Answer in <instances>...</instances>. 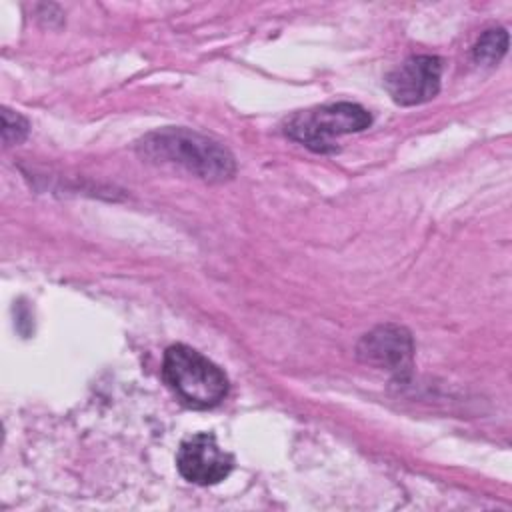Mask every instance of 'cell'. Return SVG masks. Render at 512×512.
<instances>
[{
    "label": "cell",
    "mask_w": 512,
    "mask_h": 512,
    "mask_svg": "<svg viewBox=\"0 0 512 512\" xmlns=\"http://www.w3.org/2000/svg\"><path fill=\"white\" fill-rule=\"evenodd\" d=\"M138 154L152 162L174 164L206 182H224L234 176V156L216 140L186 128H162L138 142Z\"/></svg>",
    "instance_id": "6da1fadb"
},
{
    "label": "cell",
    "mask_w": 512,
    "mask_h": 512,
    "mask_svg": "<svg viewBox=\"0 0 512 512\" xmlns=\"http://www.w3.org/2000/svg\"><path fill=\"white\" fill-rule=\"evenodd\" d=\"M162 376L176 396L192 408H214L228 394L224 370L186 344H172L164 352Z\"/></svg>",
    "instance_id": "7a4b0ae2"
},
{
    "label": "cell",
    "mask_w": 512,
    "mask_h": 512,
    "mask_svg": "<svg viewBox=\"0 0 512 512\" xmlns=\"http://www.w3.org/2000/svg\"><path fill=\"white\" fill-rule=\"evenodd\" d=\"M370 124L372 116L360 104L334 102L292 114L284 122V132L288 138L304 144L306 148L328 154L336 150L334 138L342 134L362 132Z\"/></svg>",
    "instance_id": "3957f363"
},
{
    "label": "cell",
    "mask_w": 512,
    "mask_h": 512,
    "mask_svg": "<svg viewBox=\"0 0 512 512\" xmlns=\"http://www.w3.org/2000/svg\"><path fill=\"white\" fill-rule=\"evenodd\" d=\"M442 60L430 54L406 58L400 66L388 72L384 86L392 100L402 106L424 104L440 90Z\"/></svg>",
    "instance_id": "277c9868"
},
{
    "label": "cell",
    "mask_w": 512,
    "mask_h": 512,
    "mask_svg": "<svg viewBox=\"0 0 512 512\" xmlns=\"http://www.w3.org/2000/svg\"><path fill=\"white\" fill-rule=\"evenodd\" d=\"M234 466V460L224 452L216 436L210 432H198L182 440L176 454L178 472L194 484L210 486L224 480Z\"/></svg>",
    "instance_id": "5b68a950"
},
{
    "label": "cell",
    "mask_w": 512,
    "mask_h": 512,
    "mask_svg": "<svg viewBox=\"0 0 512 512\" xmlns=\"http://www.w3.org/2000/svg\"><path fill=\"white\" fill-rule=\"evenodd\" d=\"M356 352L362 362L400 376L412 366L414 342L406 328L396 324H382L362 336Z\"/></svg>",
    "instance_id": "8992f818"
},
{
    "label": "cell",
    "mask_w": 512,
    "mask_h": 512,
    "mask_svg": "<svg viewBox=\"0 0 512 512\" xmlns=\"http://www.w3.org/2000/svg\"><path fill=\"white\" fill-rule=\"evenodd\" d=\"M508 50V32L504 28L486 30L472 48V58L480 64H496Z\"/></svg>",
    "instance_id": "52a82bcc"
},
{
    "label": "cell",
    "mask_w": 512,
    "mask_h": 512,
    "mask_svg": "<svg viewBox=\"0 0 512 512\" xmlns=\"http://www.w3.org/2000/svg\"><path fill=\"white\" fill-rule=\"evenodd\" d=\"M28 136V122L18 112H12L10 108L2 110V138L4 144H20Z\"/></svg>",
    "instance_id": "ba28073f"
}]
</instances>
